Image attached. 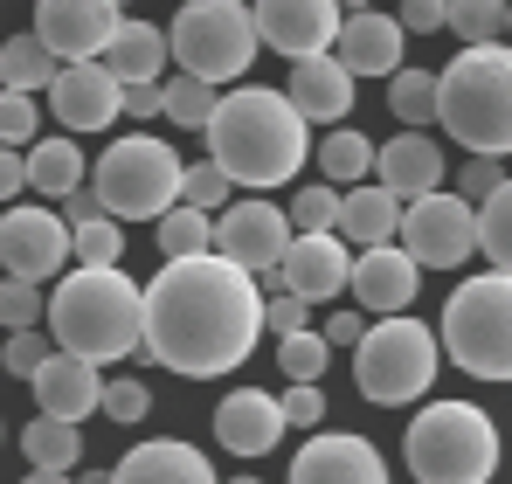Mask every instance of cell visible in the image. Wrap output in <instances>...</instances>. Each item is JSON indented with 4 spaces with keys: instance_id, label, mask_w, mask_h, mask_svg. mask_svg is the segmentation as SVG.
I'll list each match as a JSON object with an SVG mask.
<instances>
[{
    "instance_id": "cell-1",
    "label": "cell",
    "mask_w": 512,
    "mask_h": 484,
    "mask_svg": "<svg viewBox=\"0 0 512 484\" xmlns=\"http://www.w3.org/2000/svg\"><path fill=\"white\" fill-rule=\"evenodd\" d=\"M263 339V291L250 270L208 256L160 263L146 284V360H160L187 381L236 374Z\"/></svg>"
},
{
    "instance_id": "cell-2",
    "label": "cell",
    "mask_w": 512,
    "mask_h": 484,
    "mask_svg": "<svg viewBox=\"0 0 512 484\" xmlns=\"http://www.w3.org/2000/svg\"><path fill=\"white\" fill-rule=\"evenodd\" d=\"M208 160L222 166L236 187H291L312 160V125L291 111V97L243 83L215 104V118L201 125Z\"/></svg>"
},
{
    "instance_id": "cell-3",
    "label": "cell",
    "mask_w": 512,
    "mask_h": 484,
    "mask_svg": "<svg viewBox=\"0 0 512 484\" xmlns=\"http://www.w3.org/2000/svg\"><path fill=\"white\" fill-rule=\"evenodd\" d=\"M42 325L63 353H77L90 367H111L125 353H146V284H132L125 263H111V270L77 263L70 277H56Z\"/></svg>"
},
{
    "instance_id": "cell-4",
    "label": "cell",
    "mask_w": 512,
    "mask_h": 484,
    "mask_svg": "<svg viewBox=\"0 0 512 484\" xmlns=\"http://www.w3.org/2000/svg\"><path fill=\"white\" fill-rule=\"evenodd\" d=\"M436 125L464 153L512 160V49L506 42L464 49L450 70H436Z\"/></svg>"
},
{
    "instance_id": "cell-5",
    "label": "cell",
    "mask_w": 512,
    "mask_h": 484,
    "mask_svg": "<svg viewBox=\"0 0 512 484\" xmlns=\"http://www.w3.org/2000/svg\"><path fill=\"white\" fill-rule=\"evenodd\" d=\"M402 457H409L416 484H492L499 422L478 402H423L402 436Z\"/></svg>"
},
{
    "instance_id": "cell-6",
    "label": "cell",
    "mask_w": 512,
    "mask_h": 484,
    "mask_svg": "<svg viewBox=\"0 0 512 484\" xmlns=\"http://www.w3.org/2000/svg\"><path fill=\"white\" fill-rule=\"evenodd\" d=\"M436 346H443V360L464 367L471 381H512V277H499V270L464 277V284L443 298Z\"/></svg>"
},
{
    "instance_id": "cell-7",
    "label": "cell",
    "mask_w": 512,
    "mask_h": 484,
    "mask_svg": "<svg viewBox=\"0 0 512 484\" xmlns=\"http://www.w3.org/2000/svg\"><path fill=\"white\" fill-rule=\"evenodd\" d=\"M436 367H443V346H436V325L409 319H367L360 346H353V388L374 408H409L436 388Z\"/></svg>"
},
{
    "instance_id": "cell-8",
    "label": "cell",
    "mask_w": 512,
    "mask_h": 484,
    "mask_svg": "<svg viewBox=\"0 0 512 484\" xmlns=\"http://www.w3.org/2000/svg\"><path fill=\"white\" fill-rule=\"evenodd\" d=\"M90 194L104 201L111 222H160L167 208H180V180L187 166L160 132H132V139H111L104 160L90 166Z\"/></svg>"
},
{
    "instance_id": "cell-9",
    "label": "cell",
    "mask_w": 512,
    "mask_h": 484,
    "mask_svg": "<svg viewBox=\"0 0 512 484\" xmlns=\"http://www.w3.org/2000/svg\"><path fill=\"white\" fill-rule=\"evenodd\" d=\"M256 49L263 42H256L250 0H180V14H173V28H167V56L187 77L215 83V90L229 77H250Z\"/></svg>"
},
{
    "instance_id": "cell-10",
    "label": "cell",
    "mask_w": 512,
    "mask_h": 484,
    "mask_svg": "<svg viewBox=\"0 0 512 484\" xmlns=\"http://www.w3.org/2000/svg\"><path fill=\"white\" fill-rule=\"evenodd\" d=\"M395 242L416 256V270H457V263H471L478 256V208L464 201V194H423V201H409L402 208V229Z\"/></svg>"
},
{
    "instance_id": "cell-11",
    "label": "cell",
    "mask_w": 512,
    "mask_h": 484,
    "mask_svg": "<svg viewBox=\"0 0 512 484\" xmlns=\"http://www.w3.org/2000/svg\"><path fill=\"white\" fill-rule=\"evenodd\" d=\"M291 215L277 208V201H229L222 208V222H215V256L222 263H236V270H250L256 291H277V263H284V249H291Z\"/></svg>"
},
{
    "instance_id": "cell-12",
    "label": "cell",
    "mask_w": 512,
    "mask_h": 484,
    "mask_svg": "<svg viewBox=\"0 0 512 484\" xmlns=\"http://www.w3.org/2000/svg\"><path fill=\"white\" fill-rule=\"evenodd\" d=\"M118 0H35V42L56 56V63H97L118 35Z\"/></svg>"
},
{
    "instance_id": "cell-13",
    "label": "cell",
    "mask_w": 512,
    "mask_h": 484,
    "mask_svg": "<svg viewBox=\"0 0 512 484\" xmlns=\"http://www.w3.org/2000/svg\"><path fill=\"white\" fill-rule=\"evenodd\" d=\"M70 263V229L56 208H7L0 215V277L56 284Z\"/></svg>"
},
{
    "instance_id": "cell-14",
    "label": "cell",
    "mask_w": 512,
    "mask_h": 484,
    "mask_svg": "<svg viewBox=\"0 0 512 484\" xmlns=\"http://www.w3.org/2000/svg\"><path fill=\"white\" fill-rule=\"evenodd\" d=\"M256 14V42L277 49L284 63H305V56H326L340 42V0H250Z\"/></svg>"
},
{
    "instance_id": "cell-15",
    "label": "cell",
    "mask_w": 512,
    "mask_h": 484,
    "mask_svg": "<svg viewBox=\"0 0 512 484\" xmlns=\"http://www.w3.org/2000/svg\"><path fill=\"white\" fill-rule=\"evenodd\" d=\"M346 291H353V305H360L367 319H395V312L416 305L423 270H416V256H409L402 242H381V249H360V256H353Z\"/></svg>"
},
{
    "instance_id": "cell-16",
    "label": "cell",
    "mask_w": 512,
    "mask_h": 484,
    "mask_svg": "<svg viewBox=\"0 0 512 484\" xmlns=\"http://www.w3.org/2000/svg\"><path fill=\"white\" fill-rule=\"evenodd\" d=\"M284 484H388V457L353 436V429H312V443L291 457V478Z\"/></svg>"
},
{
    "instance_id": "cell-17",
    "label": "cell",
    "mask_w": 512,
    "mask_h": 484,
    "mask_svg": "<svg viewBox=\"0 0 512 484\" xmlns=\"http://www.w3.org/2000/svg\"><path fill=\"white\" fill-rule=\"evenodd\" d=\"M49 111L63 132H111V118L125 111V83L104 63H63L49 83Z\"/></svg>"
},
{
    "instance_id": "cell-18",
    "label": "cell",
    "mask_w": 512,
    "mask_h": 484,
    "mask_svg": "<svg viewBox=\"0 0 512 484\" xmlns=\"http://www.w3.org/2000/svg\"><path fill=\"white\" fill-rule=\"evenodd\" d=\"M346 277H353V249H346L333 229H319V236H291L284 263H277V284H284V291H298L312 312L340 298Z\"/></svg>"
},
{
    "instance_id": "cell-19",
    "label": "cell",
    "mask_w": 512,
    "mask_h": 484,
    "mask_svg": "<svg viewBox=\"0 0 512 484\" xmlns=\"http://www.w3.org/2000/svg\"><path fill=\"white\" fill-rule=\"evenodd\" d=\"M284 97H291V111L305 118V125H346L353 118V97H360V83L346 77V63L326 49V56H305V63H291V77H284Z\"/></svg>"
},
{
    "instance_id": "cell-20",
    "label": "cell",
    "mask_w": 512,
    "mask_h": 484,
    "mask_svg": "<svg viewBox=\"0 0 512 484\" xmlns=\"http://www.w3.org/2000/svg\"><path fill=\"white\" fill-rule=\"evenodd\" d=\"M35 408L42 415H63V422H84V415H97L104 408V367H90V360H77V353H49L42 367H35Z\"/></svg>"
},
{
    "instance_id": "cell-21",
    "label": "cell",
    "mask_w": 512,
    "mask_h": 484,
    "mask_svg": "<svg viewBox=\"0 0 512 484\" xmlns=\"http://www.w3.org/2000/svg\"><path fill=\"white\" fill-rule=\"evenodd\" d=\"M277 436H284V408H277L270 388H236V395H222V408H215V443H222L229 457H270Z\"/></svg>"
},
{
    "instance_id": "cell-22",
    "label": "cell",
    "mask_w": 512,
    "mask_h": 484,
    "mask_svg": "<svg viewBox=\"0 0 512 484\" xmlns=\"http://www.w3.org/2000/svg\"><path fill=\"white\" fill-rule=\"evenodd\" d=\"M402 49H409V35H402V21L381 14V7L346 14L340 42H333V56L346 63V77H395V70H402Z\"/></svg>"
},
{
    "instance_id": "cell-23",
    "label": "cell",
    "mask_w": 512,
    "mask_h": 484,
    "mask_svg": "<svg viewBox=\"0 0 512 484\" xmlns=\"http://www.w3.org/2000/svg\"><path fill=\"white\" fill-rule=\"evenodd\" d=\"M374 180L409 208V201H423V194L443 187V146L429 132H395L388 146H374Z\"/></svg>"
},
{
    "instance_id": "cell-24",
    "label": "cell",
    "mask_w": 512,
    "mask_h": 484,
    "mask_svg": "<svg viewBox=\"0 0 512 484\" xmlns=\"http://www.w3.org/2000/svg\"><path fill=\"white\" fill-rule=\"evenodd\" d=\"M111 484H222L215 464L180 443V436H153V443H132L118 464H111Z\"/></svg>"
},
{
    "instance_id": "cell-25",
    "label": "cell",
    "mask_w": 512,
    "mask_h": 484,
    "mask_svg": "<svg viewBox=\"0 0 512 484\" xmlns=\"http://www.w3.org/2000/svg\"><path fill=\"white\" fill-rule=\"evenodd\" d=\"M111 77L125 83H160L167 77V28H153V21H118V35H111V49L97 56Z\"/></svg>"
},
{
    "instance_id": "cell-26",
    "label": "cell",
    "mask_w": 512,
    "mask_h": 484,
    "mask_svg": "<svg viewBox=\"0 0 512 484\" xmlns=\"http://www.w3.org/2000/svg\"><path fill=\"white\" fill-rule=\"evenodd\" d=\"M395 229H402V201L381 180L340 194V242L346 249H381V242H395Z\"/></svg>"
},
{
    "instance_id": "cell-27",
    "label": "cell",
    "mask_w": 512,
    "mask_h": 484,
    "mask_svg": "<svg viewBox=\"0 0 512 484\" xmlns=\"http://www.w3.org/2000/svg\"><path fill=\"white\" fill-rule=\"evenodd\" d=\"M21 457L35 471H77L84 464V422H63V415H35L21 429Z\"/></svg>"
},
{
    "instance_id": "cell-28",
    "label": "cell",
    "mask_w": 512,
    "mask_h": 484,
    "mask_svg": "<svg viewBox=\"0 0 512 484\" xmlns=\"http://www.w3.org/2000/svg\"><path fill=\"white\" fill-rule=\"evenodd\" d=\"M21 160H28V187L49 194V201H63L70 187H84V146H77L70 132H63V139H35Z\"/></svg>"
},
{
    "instance_id": "cell-29",
    "label": "cell",
    "mask_w": 512,
    "mask_h": 484,
    "mask_svg": "<svg viewBox=\"0 0 512 484\" xmlns=\"http://www.w3.org/2000/svg\"><path fill=\"white\" fill-rule=\"evenodd\" d=\"M56 56L35 42V35H14V42H0V90H21V97H35V90H49L56 83Z\"/></svg>"
},
{
    "instance_id": "cell-30",
    "label": "cell",
    "mask_w": 512,
    "mask_h": 484,
    "mask_svg": "<svg viewBox=\"0 0 512 484\" xmlns=\"http://www.w3.org/2000/svg\"><path fill=\"white\" fill-rule=\"evenodd\" d=\"M153 229H160V236H153V242H160V263H180V256H208V242H215V215H201V208L180 201V208H167Z\"/></svg>"
},
{
    "instance_id": "cell-31",
    "label": "cell",
    "mask_w": 512,
    "mask_h": 484,
    "mask_svg": "<svg viewBox=\"0 0 512 484\" xmlns=\"http://www.w3.org/2000/svg\"><path fill=\"white\" fill-rule=\"evenodd\" d=\"M388 111H395L409 132L436 125V70H395V77H388Z\"/></svg>"
},
{
    "instance_id": "cell-32",
    "label": "cell",
    "mask_w": 512,
    "mask_h": 484,
    "mask_svg": "<svg viewBox=\"0 0 512 484\" xmlns=\"http://www.w3.org/2000/svg\"><path fill=\"white\" fill-rule=\"evenodd\" d=\"M319 173H326L333 187H360V180L374 173V146H367L360 132H326V139H319Z\"/></svg>"
},
{
    "instance_id": "cell-33",
    "label": "cell",
    "mask_w": 512,
    "mask_h": 484,
    "mask_svg": "<svg viewBox=\"0 0 512 484\" xmlns=\"http://www.w3.org/2000/svg\"><path fill=\"white\" fill-rule=\"evenodd\" d=\"M160 90H167V118L180 125V132H201V125L215 118V104H222V90H215V83L187 77V70H180V77H167Z\"/></svg>"
},
{
    "instance_id": "cell-34",
    "label": "cell",
    "mask_w": 512,
    "mask_h": 484,
    "mask_svg": "<svg viewBox=\"0 0 512 484\" xmlns=\"http://www.w3.org/2000/svg\"><path fill=\"white\" fill-rule=\"evenodd\" d=\"M478 249L492 256L499 277H512V180L492 194V201H478Z\"/></svg>"
},
{
    "instance_id": "cell-35",
    "label": "cell",
    "mask_w": 512,
    "mask_h": 484,
    "mask_svg": "<svg viewBox=\"0 0 512 484\" xmlns=\"http://www.w3.org/2000/svg\"><path fill=\"white\" fill-rule=\"evenodd\" d=\"M450 35L464 49H485L506 35V0H450Z\"/></svg>"
},
{
    "instance_id": "cell-36",
    "label": "cell",
    "mask_w": 512,
    "mask_h": 484,
    "mask_svg": "<svg viewBox=\"0 0 512 484\" xmlns=\"http://www.w3.org/2000/svg\"><path fill=\"white\" fill-rule=\"evenodd\" d=\"M70 256H77L84 270H111V263H125V222L97 215V222H84V229H70Z\"/></svg>"
},
{
    "instance_id": "cell-37",
    "label": "cell",
    "mask_w": 512,
    "mask_h": 484,
    "mask_svg": "<svg viewBox=\"0 0 512 484\" xmlns=\"http://www.w3.org/2000/svg\"><path fill=\"white\" fill-rule=\"evenodd\" d=\"M277 360H284V374H291V381H319V374H326V360H333V346H326V332H312V325H305V332H284V339H277Z\"/></svg>"
},
{
    "instance_id": "cell-38",
    "label": "cell",
    "mask_w": 512,
    "mask_h": 484,
    "mask_svg": "<svg viewBox=\"0 0 512 484\" xmlns=\"http://www.w3.org/2000/svg\"><path fill=\"white\" fill-rule=\"evenodd\" d=\"M42 312H49L42 284H28V277H0V325H7V332H28V325H42Z\"/></svg>"
},
{
    "instance_id": "cell-39",
    "label": "cell",
    "mask_w": 512,
    "mask_h": 484,
    "mask_svg": "<svg viewBox=\"0 0 512 484\" xmlns=\"http://www.w3.org/2000/svg\"><path fill=\"white\" fill-rule=\"evenodd\" d=\"M56 353V339L42 332V325H28V332H7V346H0V374H14V381H35V367Z\"/></svg>"
},
{
    "instance_id": "cell-40",
    "label": "cell",
    "mask_w": 512,
    "mask_h": 484,
    "mask_svg": "<svg viewBox=\"0 0 512 484\" xmlns=\"http://www.w3.org/2000/svg\"><path fill=\"white\" fill-rule=\"evenodd\" d=\"M35 139H42V111H35V97H21V90H0V146L28 153Z\"/></svg>"
},
{
    "instance_id": "cell-41",
    "label": "cell",
    "mask_w": 512,
    "mask_h": 484,
    "mask_svg": "<svg viewBox=\"0 0 512 484\" xmlns=\"http://www.w3.org/2000/svg\"><path fill=\"white\" fill-rule=\"evenodd\" d=\"M229 187H236V180H229L222 166L201 160V166H187V180H180V201H187V208H201V215H222V208H229Z\"/></svg>"
},
{
    "instance_id": "cell-42",
    "label": "cell",
    "mask_w": 512,
    "mask_h": 484,
    "mask_svg": "<svg viewBox=\"0 0 512 484\" xmlns=\"http://www.w3.org/2000/svg\"><path fill=\"white\" fill-rule=\"evenodd\" d=\"M291 229H298V236L340 229V194H333V180H326V187H298V201H291Z\"/></svg>"
},
{
    "instance_id": "cell-43",
    "label": "cell",
    "mask_w": 512,
    "mask_h": 484,
    "mask_svg": "<svg viewBox=\"0 0 512 484\" xmlns=\"http://www.w3.org/2000/svg\"><path fill=\"white\" fill-rule=\"evenodd\" d=\"M146 408H153V388L146 381H132V374H118V381H104V408L97 415H111V422H146Z\"/></svg>"
},
{
    "instance_id": "cell-44",
    "label": "cell",
    "mask_w": 512,
    "mask_h": 484,
    "mask_svg": "<svg viewBox=\"0 0 512 484\" xmlns=\"http://www.w3.org/2000/svg\"><path fill=\"white\" fill-rule=\"evenodd\" d=\"M305 325H312V305H305L298 291H284V284H277V291H263V332H277V339H284V332H305Z\"/></svg>"
},
{
    "instance_id": "cell-45",
    "label": "cell",
    "mask_w": 512,
    "mask_h": 484,
    "mask_svg": "<svg viewBox=\"0 0 512 484\" xmlns=\"http://www.w3.org/2000/svg\"><path fill=\"white\" fill-rule=\"evenodd\" d=\"M277 408H284V429H319V422H326L319 381H291V395H277Z\"/></svg>"
},
{
    "instance_id": "cell-46",
    "label": "cell",
    "mask_w": 512,
    "mask_h": 484,
    "mask_svg": "<svg viewBox=\"0 0 512 484\" xmlns=\"http://www.w3.org/2000/svg\"><path fill=\"white\" fill-rule=\"evenodd\" d=\"M499 187H506V173H499V160H492V153H471V166L457 173V194H464L471 208H478V201H492Z\"/></svg>"
},
{
    "instance_id": "cell-47",
    "label": "cell",
    "mask_w": 512,
    "mask_h": 484,
    "mask_svg": "<svg viewBox=\"0 0 512 484\" xmlns=\"http://www.w3.org/2000/svg\"><path fill=\"white\" fill-rule=\"evenodd\" d=\"M402 35H443L450 28V0H402Z\"/></svg>"
},
{
    "instance_id": "cell-48",
    "label": "cell",
    "mask_w": 512,
    "mask_h": 484,
    "mask_svg": "<svg viewBox=\"0 0 512 484\" xmlns=\"http://www.w3.org/2000/svg\"><path fill=\"white\" fill-rule=\"evenodd\" d=\"M56 215H63V229H84V222H97V215H104V201H97L90 187H70V194L56 201Z\"/></svg>"
},
{
    "instance_id": "cell-49",
    "label": "cell",
    "mask_w": 512,
    "mask_h": 484,
    "mask_svg": "<svg viewBox=\"0 0 512 484\" xmlns=\"http://www.w3.org/2000/svg\"><path fill=\"white\" fill-rule=\"evenodd\" d=\"M125 118H167V90L160 83H132L125 90Z\"/></svg>"
},
{
    "instance_id": "cell-50",
    "label": "cell",
    "mask_w": 512,
    "mask_h": 484,
    "mask_svg": "<svg viewBox=\"0 0 512 484\" xmlns=\"http://www.w3.org/2000/svg\"><path fill=\"white\" fill-rule=\"evenodd\" d=\"M360 332H367V312L353 305V312H326V346H360Z\"/></svg>"
},
{
    "instance_id": "cell-51",
    "label": "cell",
    "mask_w": 512,
    "mask_h": 484,
    "mask_svg": "<svg viewBox=\"0 0 512 484\" xmlns=\"http://www.w3.org/2000/svg\"><path fill=\"white\" fill-rule=\"evenodd\" d=\"M28 194V160L14 146H0V201H21Z\"/></svg>"
},
{
    "instance_id": "cell-52",
    "label": "cell",
    "mask_w": 512,
    "mask_h": 484,
    "mask_svg": "<svg viewBox=\"0 0 512 484\" xmlns=\"http://www.w3.org/2000/svg\"><path fill=\"white\" fill-rule=\"evenodd\" d=\"M21 484H77V471H28Z\"/></svg>"
},
{
    "instance_id": "cell-53",
    "label": "cell",
    "mask_w": 512,
    "mask_h": 484,
    "mask_svg": "<svg viewBox=\"0 0 512 484\" xmlns=\"http://www.w3.org/2000/svg\"><path fill=\"white\" fill-rule=\"evenodd\" d=\"M77 484H111V471H77Z\"/></svg>"
},
{
    "instance_id": "cell-54",
    "label": "cell",
    "mask_w": 512,
    "mask_h": 484,
    "mask_svg": "<svg viewBox=\"0 0 512 484\" xmlns=\"http://www.w3.org/2000/svg\"><path fill=\"white\" fill-rule=\"evenodd\" d=\"M367 7H374V0H340V14H367Z\"/></svg>"
},
{
    "instance_id": "cell-55",
    "label": "cell",
    "mask_w": 512,
    "mask_h": 484,
    "mask_svg": "<svg viewBox=\"0 0 512 484\" xmlns=\"http://www.w3.org/2000/svg\"><path fill=\"white\" fill-rule=\"evenodd\" d=\"M506 35H512V0H506Z\"/></svg>"
},
{
    "instance_id": "cell-56",
    "label": "cell",
    "mask_w": 512,
    "mask_h": 484,
    "mask_svg": "<svg viewBox=\"0 0 512 484\" xmlns=\"http://www.w3.org/2000/svg\"><path fill=\"white\" fill-rule=\"evenodd\" d=\"M229 484H263V478H229Z\"/></svg>"
},
{
    "instance_id": "cell-57",
    "label": "cell",
    "mask_w": 512,
    "mask_h": 484,
    "mask_svg": "<svg viewBox=\"0 0 512 484\" xmlns=\"http://www.w3.org/2000/svg\"><path fill=\"white\" fill-rule=\"evenodd\" d=\"M118 7H132V0H118Z\"/></svg>"
},
{
    "instance_id": "cell-58",
    "label": "cell",
    "mask_w": 512,
    "mask_h": 484,
    "mask_svg": "<svg viewBox=\"0 0 512 484\" xmlns=\"http://www.w3.org/2000/svg\"><path fill=\"white\" fill-rule=\"evenodd\" d=\"M0 436H7V429H0Z\"/></svg>"
},
{
    "instance_id": "cell-59",
    "label": "cell",
    "mask_w": 512,
    "mask_h": 484,
    "mask_svg": "<svg viewBox=\"0 0 512 484\" xmlns=\"http://www.w3.org/2000/svg\"><path fill=\"white\" fill-rule=\"evenodd\" d=\"M28 7H35V0H28Z\"/></svg>"
},
{
    "instance_id": "cell-60",
    "label": "cell",
    "mask_w": 512,
    "mask_h": 484,
    "mask_svg": "<svg viewBox=\"0 0 512 484\" xmlns=\"http://www.w3.org/2000/svg\"><path fill=\"white\" fill-rule=\"evenodd\" d=\"M395 7H402V0H395Z\"/></svg>"
}]
</instances>
